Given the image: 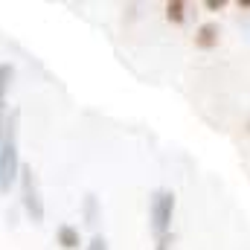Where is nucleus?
Listing matches in <instances>:
<instances>
[{
    "mask_svg": "<svg viewBox=\"0 0 250 250\" xmlns=\"http://www.w3.org/2000/svg\"><path fill=\"white\" fill-rule=\"evenodd\" d=\"M239 6H242V9H250V0H239Z\"/></svg>",
    "mask_w": 250,
    "mask_h": 250,
    "instance_id": "obj_12",
    "label": "nucleus"
},
{
    "mask_svg": "<svg viewBox=\"0 0 250 250\" xmlns=\"http://www.w3.org/2000/svg\"><path fill=\"white\" fill-rule=\"evenodd\" d=\"M15 79V67L12 64H0V140H3V128H6V93H9V84Z\"/></svg>",
    "mask_w": 250,
    "mask_h": 250,
    "instance_id": "obj_4",
    "label": "nucleus"
},
{
    "mask_svg": "<svg viewBox=\"0 0 250 250\" xmlns=\"http://www.w3.org/2000/svg\"><path fill=\"white\" fill-rule=\"evenodd\" d=\"M18 128H21V114L9 111L6 128H3V140H0V195H9V189L15 187L18 175H21V151H18Z\"/></svg>",
    "mask_w": 250,
    "mask_h": 250,
    "instance_id": "obj_1",
    "label": "nucleus"
},
{
    "mask_svg": "<svg viewBox=\"0 0 250 250\" xmlns=\"http://www.w3.org/2000/svg\"><path fill=\"white\" fill-rule=\"evenodd\" d=\"M204 6H207V9H212V12H215V9H224V0H207V3H204Z\"/></svg>",
    "mask_w": 250,
    "mask_h": 250,
    "instance_id": "obj_11",
    "label": "nucleus"
},
{
    "mask_svg": "<svg viewBox=\"0 0 250 250\" xmlns=\"http://www.w3.org/2000/svg\"><path fill=\"white\" fill-rule=\"evenodd\" d=\"M21 207L23 212L29 215L32 224H41L44 221V198H41V189H38V178L32 172V166H21Z\"/></svg>",
    "mask_w": 250,
    "mask_h": 250,
    "instance_id": "obj_3",
    "label": "nucleus"
},
{
    "mask_svg": "<svg viewBox=\"0 0 250 250\" xmlns=\"http://www.w3.org/2000/svg\"><path fill=\"white\" fill-rule=\"evenodd\" d=\"M166 18H169L172 23H184V21H187V3H184V0L166 3Z\"/></svg>",
    "mask_w": 250,
    "mask_h": 250,
    "instance_id": "obj_8",
    "label": "nucleus"
},
{
    "mask_svg": "<svg viewBox=\"0 0 250 250\" xmlns=\"http://www.w3.org/2000/svg\"><path fill=\"white\" fill-rule=\"evenodd\" d=\"M169 245H172V233L163 236V239H157V250H169Z\"/></svg>",
    "mask_w": 250,
    "mask_h": 250,
    "instance_id": "obj_10",
    "label": "nucleus"
},
{
    "mask_svg": "<svg viewBox=\"0 0 250 250\" xmlns=\"http://www.w3.org/2000/svg\"><path fill=\"white\" fill-rule=\"evenodd\" d=\"M82 218H84V224H87L90 230L99 227L102 212H99V201H96V195H84V201H82Z\"/></svg>",
    "mask_w": 250,
    "mask_h": 250,
    "instance_id": "obj_6",
    "label": "nucleus"
},
{
    "mask_svg": "<svg viewBox=\"0 0 250 250\" xmlns=\"http://www.w3.org/2000/svg\"><path fill=\"white\" fill-rule=\"evenodd\" d=\"M218 35H221L218 23H201L198 32H195V47H201V50H212V47L218 44Z\"/></svg>",
    "mask_w": 250,
    "mask_h": 250,
    "instance_id": "obj_5",
    "label": "nucleus"
},
{
    "mask_svg": "<svg viewBox=\"0 0 250 250\" xmlns=\"http://www.w3.org/2000/svg\"><path fill=\"white\" fill-rule=\"evenodd\" d=\"M56 242H59L64 250H79L82 236H79V230H76L73 224H62V227L56 230Z\"/></svg>",
    "mask_w": 250,
    "mask_h": 250,
    "instance_id": "obj_7",
    "label": "nucleus"
},
{
    "mask_svg": "<svg viewBox=\"0 0 250 250\" xmlns=\"http://www.w3.org/2000/svg\"><path fill=\"white\" fill-rule=\"evenodd\" d=\"M87 250H108V242H105V236L93 233V236H90V242H87Z\"/></svg>",
    "mask_w": 250,
    "mask_h": 250,
    "instance_id": "obj_9",
    "label": "nucleus"
},
{
    "mask_svg": "<svg viewBox=\"0 0 250 250\" xmlns=\"http://www.w3.org/2000/svg\"><path fill=\"white\" fill-rule=\"evenodd\" d=\"M172 215H175V192L172 189H157L148 204V218H151V233L157 239L172 233Z\"/></svg>",
    "mask_w": 250,
    "mask_h": 250,
    "instance_id": "obj_2",
    "label": "nucleus"
}]
</instances>
